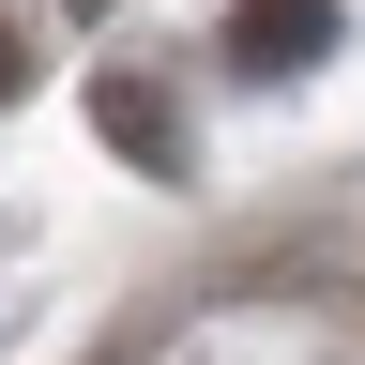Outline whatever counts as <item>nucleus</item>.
<instances>
[{"instance_id":"obj_3","label":"nucleus","mask_w":365,"mask_h":365,"mask_svg":"<svg viewBox=\"0 0 365 365\" xmlns=\"http://www.w3.org/2000/svg\"><path fill=\"white\" fill-rule=\"evenodd\" d=\"M16 91H31V46H16V16H0V107H16Z\"/></svg>"},{"instance_id":"obj_2","label":"nucleus","mask_w":365,"mask_h":365,"mask_svg":"<svg viewBox=\"0 0 365 365\" xmlns=\"http://www.w3.org/2000/svg\"><path fill=\"white\" fill-rule=\"evenodd\" d=\"M228 76H304V61H335V0H228Z\"/></svg>"},{"instance_id":"obj_1","label":"nucleus","mask_w":365,"mask_h":365,"mask_svg":"<svg viewBox=\"0 0 365 365\" xmlns=\"http://www.w3.org/2000/svg\"><path fill=\"white\" fill-rule=\"evenodd\" d=\"M91 137H107L122 168H153V182H182V153H198V137H182V107H168V76H137V61L91 76Z\"/></svg>"},{"instance_id":"obj_4","label":"nucleus","mask_w":365,"mask_h":365,"mask_svg":"<svg viewBox=\"0 0 365 365\" xmlns=\"http://www.w3.org/2000/svg\"><path fill=\"white\" fill-rule=\"evenodd\" d=\"M76 16H107V0H76Z\"/></svg>"}]
</instances>
